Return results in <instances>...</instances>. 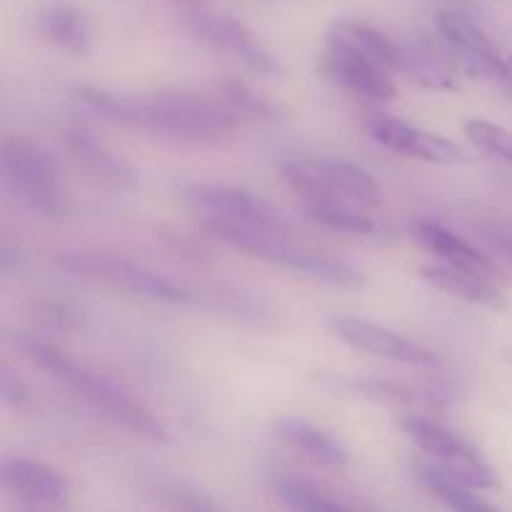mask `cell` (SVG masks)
<instances>
[{
  "mask_svg": "<svg viewBox=\"0 0 512 512\" xmlns=\"http://www.w3.org/2000/svg\"><path fill=\"white\" fill-rule=\"evenodd\" d=\"M273 490L290 512H355L345 503L335 500L333 495L323 493L315 485L293 478V475H278L273 480Z\"/></svg>",
  "mask_w": 512,
  "mask_h": 512,
  "instance_id": "cell-22",
  "label": "cell"
},
{
  "mask_svg": "<svg viewBox=\"0 0 512 512\" xmlns=\"http://www.w3.org/2000/svg\"><path fill=\"white\" fill-rule=\"evenodd\" d=\"M23 512H55L53 508H23Z\"/></svg>",
  "mask_w": 512,
  "mask_h": 512,
  "instance_id": "cell-28",
  "label": "cell"
},
{
  "mask_svg": "<svg viewBox=\"0 0 512 512\" xmlns=\"http://www.w3.org/2000/svg\"><path fill=\"white\" fill-rule=\"evenodd\" d=\"M370 135L383 148L393 150L398 155H410V158L423 160V163L460 165L468 160L463 150L450 138L405 123V120L393 118V115H375L370 120Z\"/></svg>",
  "mask_w": 512,
  "mask_h": 512,
  "instance_id": "cell-13",
  "label": "cell"
},
{
  "mask_svg": "<svg viewBox=\"0 0 512 512\" xmlns=\"http://www.w3.org/2000/svg\"><path fill=\"white\" fill-rule=\"evenodd\" d=\"M65 145H68V150L73 153V158L78 160V165H83L85 173H90L103 185L123 190L133 188V185L138 183L135 170L130 168L123 158H118L113 150H108L103 143H98L90 133H83V130H68V133H65Z\"/></svg>",
  "mask_w": 512,
  "mask_h": 512,
  "instance_id": "cell-20",
  "label": "cell"
},
{
  "mask_svg": "<svg viewBox=\"0 0 512 512\" xmlns=\"http://www.w3.org/2000/svg\"><path fill=\"white\" fill-rule=\"evenodd\" d=\"M420 480L428 485L430 493L438 500H443L453 512H500L495 510L493 505L483 503L480 498H475L473 490L460 485L458 480H453L450 475H445L443 470L435 468L433 463H423L418 468Z\"/></svg>",
  "mask_w": 512,
  "mask_h": 512,
  "instance_id": "cell-23",
  "label": "cell"
},
{
  "mask_svg": "<svg viewBox=\"0 0 512 512\" xmlns=\"http://www.w3.org/2000/svg\"><path fill=\"white\" fill-rule=\"evenodd\" d=\"M448 55V50H445ZM430 40H400V73L415 85L428 90H455L453 60Z\"/></svg>",
  "mask_w": 512,
  "mask_h": 512,
  "instance_id": "cell-19",
  "label": "cell"
},
{
  "mask_svg": "<svg viewBox=\"0 0 512 512\" xmlns=\"http://www.w3.org/2000/svg\"><path fill=\"white\" fill-rule=\"evenodd\" d=\"M285 183L303 205H345L375 210L383 205V188L373 173L343 158H293L283 165Z\"/></svg>",
  "mask_w": 512,
  "mask_h": 512,
  "instance_id": "cell-4",
  "label": "cell"
},
{
  "mask_svg": "<svg viewBox=\"0 0 512 512\" xmlns=\"http://www.w3.org/2000/svg\"><path fill=\"white\" fill-rule=\"evenodd\" d=\"M58 268L78 278L103 283L108 288L120 290V293L138 295V298L155 300V303L168 305H195L200 303L198 293L178 280L160 275L145 265L133 263V260L113 258V255L100 253H63L58 255Z\"/></svg>",
  "mask_w": 512,
  "mask_h": 512,
  "instance_id": "cell-7",
  "label": "cell"
},
{
  "mask_svg": "<svg viewBox=\"0 0 512 512\" xmlns=\"http://www.w3.org/2000/svg\"><path fill=\"white\" fill-rule=\"evenodd\" d=\"M508 63H510V70H512V55H508Z\"/></svg>",
  "mask_w": 512,
  "mask_h": 512,
  "instance_id": "cell-29",
  "label": "cell"
},
{
  "mask_svg": "<svg viewBox=\"0 0 512 512\" xmlns=\"http://www.w3.org/2000/svg\"><path fill=\"white\" fill-rule=\"evenodd\" d=\"M435 28L440 40L448 50L453 65H458L463 73L473 75L478 80L498 85L503 90H512V70L508 55L500 53L498 45L458 10H440L435 15Z\"/></svg>",
  "mask_w": 512,
  "mask_h": 512,
  "instance_id": "cell-10",
  "label": "cell"
},
{
  "mask_svg": "<svg viewBox=\"0 0 512 512\" xmlns=\"http://www.w3.org/2000/svg\"><path fill=\"white\" fill-rule=\"evenodd\" d=\"M400 428L428 455L435 468H440L445 475L458 480L465 488L495 490L500 485L493 468L480 458L478 450L470 443H465L453 430L445 428V425L428 418H420V415H410V418H405L400 423Z\"/></svg>",
  "mask_w": 512,
  "mask_h": 512,
  "instance_id": "cell-9",
  "label": "cell"
},
{
  "mask_svg": "<svg viewBox=\"0 0 512 512\" xmlns=\"http://www.w3.org/2000/svg\"><path fill=\"white\" fill-rule=\"evenodd\" d=\"M218 95L230 105V110L238 115L240 123H243V120H265L273 115V108H270L263 98H258L248 85L238 83V80L225 83L223 88L218 90Z\"/></svg>",
  "mask_w": 512,
  "mask_h": 512,
  "instance_id": "cell-26",
  "label": "cell"
},
{
  "mask_svg": "<svg viewBox=\"0 0 512 512\" xmlns=\"http://www.w3.org/2000/svg\"><path fill=\"white\" fill-rule=\"evenodd\" d=\"M303 210L313 223L323 225L325 230H333V233L365 238V235H373L378 230L373 218H368V213L358 208H345V205H303Z\"/></svg>",
  "mask_w": 512,
  "mask_h": 512,
  "instance_id": "cell-24",
  "label": "cell"
},
{
  "mask_svg": "<svg viewBox=\"0 0 512 512\" xmlns=\"http://www.w3.org/2000/svg\"><path fill=\"white\" fill-rule=\"evenodd\" d=\"M0 173L5 185L28 208L45 218H65L68 195L55 160L28 138H5L0 148Z\"/></svg>",
  "mask_w": 512,
  "mask_h": 512,
  "instance_id": "cell-8",
  "label": "cell"
},
{
  "mask_svg": "<svg viewBox=\"0 0 512 512\" xmlns=\"http://www.w3.org/2000/svg\"><path fill=\"white\" fill-rule=\"evenodd\" d=\"M0 485L20 508H58L70 495V483L60 470L30 458H5Z\"/></svg>",
  "mask_w": 512,
  "mask_h": 512,
  "instance_id": "cell-14",
  "label": "cell"
},
{
  "mask_svg": "<svg viewBox=\"0 0 512 512\" xmlns=\"http://www.w3.org/2000/svg\"><path fill=\"white\" fill-rule=\"evenodd\" d=\"M75 98L88 113L113 125L188 145H223L238 130L240 118L220 95L193 90L120 93L83 85Z\"/></svg>",
  "mask_w": 512,
  "mask_h": 512,
  "instance_id": "cell-1",
  "label": "cell"
},
{
  "mask_svg": "<svg viewBox=\"0 0 512 512\" xmlns=\"http://www.w3.org/2000/svg\"><path fill=\"white\" fill-rule=\"evenodd\" d=\"M188 25L200 40L233 55L235 60L245 63L248 68L258 70L263 75L280 73V65L275 63L273 55L263 48V43L253 35V30L240 23V20L223 13H213V10L193 8L188 13Z\"/></svg>",
  "mask_w": 512,
  "mask_h": 512,
  "instance_id": "cell-11",
  "label": "cell"
},
{
  "mask_svg": "<svg viewBox=\"0 0 512 512\" xmlns=\"http://www.w3.org/2000/svg\"><path fill=\"white\" fill-rule=\"evenodd\" d=\"M415 238L423 245L428 253H433L435 258H440V263L450 265V268L468 270V273L480 275V278H488L493 283L503 280V270L500 265L490 258L488 253L478 250L475 245H470L468 240L455 235L453 230H448L445 225L438 223H418L415 225Z\"/></svg>",
  "mask_w": 512,
  "mask_h": 512,
  "instance_id": "cell-15",
  "label": "cell"
},
{
  "mask_svg": "<svg viewBox=\"0 0 512 512\" xmlns=\"http://www.w3.org/2000/svg\"><path fill=\"white\" fill-rule=\"evenodd\" d=\"M23 350L43 373L53 375L58 383L73 390L85 405H90L95 413L105 415L110 423L120 425V428H125L133 435H140V438H168L163 423L140 400H135V395H130L123 385L113 383L105 375L90 370L88 365L78 363L65 350L40 343V340H28V343H23Z\"/></svg>",
  "mask_w": 512,
  "mask_h": 512,
  "instance_id": "cell-3",
  "label": "cell"
},
{
  "mask_svg": "<svg viewBox=\"0 0 512 512\" xmlns=\"http://www.w3.org/2000/svg\"><path fill=\"white\" fill-rule=\"evenodd\" d=\"M485 235H488V243L493 245L495 253L512 265V235L503 233V230H488Z\"/></svg>",
  "mask_w": 512,
  "mask_h": 512,
  "instance_id": "cell-27",
  "label": "cell"
},
{
  "mask_svg": "<svg viewBox=\"0 0 512 512\" xmlns=\"http://www.w3.org/2000/svg\"><path fill=\"white\" fill-rule=\"evenodd\" d=\"M185 203L213 238L235 230L288 233L283 215L273 205L238 185L195 183L185 190Z\"/></svg>",
  "mask_w": 512,
  "mask_h": 512,
  "instance_id": "cell-6",
  "label": "cell"
},
{
  "mask_svg": "<svg viewBox=\"0 0 512 512\" xmlns=\"http://www.w3.org/2000/svg\"><path fill=\"white\" fill-rule=\"evenodd\" d=\"M420 278L433 285V288L465 300V303L480 305V308L503 310L508 305V298L500 290V283L480 278V275L468 273V270L450 268L445 263H430L420 268Z\"/></svg>",
  "mask_w": 512,
  "mask_h": 512,
  "instance_id": "cell-17",
  "label": "cell"
},
{
  "mask_svg": "<svg viewBox=\"0 0 512 512\" xmlns=\"http://www.w3.org/2000/svg\"><path fill=\"white\" fill-rule=\"evenodd\" d=\"M323 383L328 388L338 390V393L360 395V398L373 400V403L380 405H390V408H408V405H415L420 400L415 390H410L408 385L393 383V380L343 378V375H335V378H323Z\"/></svg>",
  "mask_w": 512,
  "mask_h": 512,
  "instance_id": "cell-21",
  "label": "cell"
},
{
  "mask_svg": "<svg viewBox=\"0 0 512 512\" xmlns=\"http://www.w3.org/2000/svg\"><path fill=\"white\" fill-rule=\"evenodd\" d=\"M273 438L288 445L290 450L300 453L303 458L313 460L323 468H343L348 463V450L338 443L330 433L315 428L313 423L300 418H278L273 425Z\"/></svg>",
  "mask_w": 512,
  "mask_h": 512,
  "instance_id": "cell-16",
  "label": "cell"
},
{
  "mask_svg": "<svg viewBox=\"0 0 512 512\" xmlns=\"http://www.w3.org/2000/svg\"><path fill=\"white\" fill-rule=\"evenodd\" d=\"M333 333L338 335L340 343L350 345L360 353L375 355V358L415 365V368H435V365H440V358L430 348L385 328V325L370 323V320L338 318L333 323Z\"/></svg>",
  "mask_w": 512,
  "mask_h": 512,
  "instance_id": "cell-12",
  "label": "cell"
},
{
  "mask_svg": "<svg viewBox=\"0 0 512 512\" xmlns=\"http://www.w3.org/2000/svg\"><path fill=\"white\" fill-rule=\"evenodd\" d=\"M463 130L475 148H480L483 153L493 155V158L503 160V163H508L512 168V133L508 128L493 123V120L473 118L465 123Z\"/></svg>",
  "mask_w": 512,
  "mask_h": 512,
  "instance_id": "cell-25",
  "label": "cell"
},
{
  "mask_svg": "<svg viewBox=\"0 0 512 512\" xmlns=\"http://www.w3.org/2000/svg\"><path fill=\"white\" fill-rule=\"evenodd\" d=\"M320 68L355 98L388 103L395 95L393 75L400 68V45L375 25L340 20L328 30Z\"/></svg>",
  "mask_w": 512,
  "mask_h": 512,
  "instance_id": "cell-2",
  "label": "cell"
},
{
  "mask_svg": "<svg viewBox=\"0 0 512 512\" xmlns=\"http://www.w3.org/2000/svg\"><path fill=\"white\" fill-rule=\"evenodd\" d=\"M220 243L238 253L250 255L255 260H265L278 268L293 270V273L308 275L318 283L333 285V288L358 290L365 285V275L345 260L335 255L318 253L305 245L293 243L288 233H250V230H235V233L218 235Z\"/></svg>",
  "mask_w": 512,
  "mask_h": 512,
  "instance_id": "cell-5",
  "label": "cell"
},
{
  "mask_svg": "<svg viewBox=\"0 0 512 512\" xmlns=\"http://www.w3.org/2000/svg\"><path fill=\"white\" fill-rule=\"evenodd\" d=\"M35 28L45 43L70 55H85L90 50V25L78 5L63 0L45 3L35 13Z\"/></svg>",
  "mask_w": 512,
  "mask_h": 512,
  "instance_id": "cell-18",
  "label": "cell"
}]
</instances>
